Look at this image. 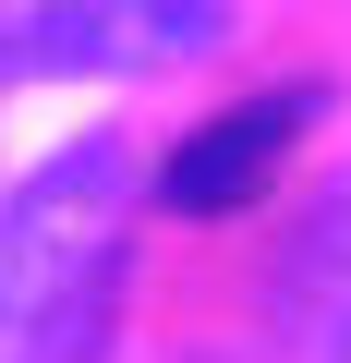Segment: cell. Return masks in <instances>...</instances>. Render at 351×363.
I'll return each instance as SVG.
<instances>
[{
    "instance_id": "3957f363",
    "label": "cell",
    "mask_w": 351,
    "mask_h": 363,
    "mask_svg": "<svg viewBox=\"0 0 351 363\" xmlns=\"http://www.w3.org/2000/svg\"><path fill=\"white\" fill-rule=\"evenodd\" d=\"M303 121H315V85H279V97H243V109L194 121L182 145H169V169H157V206H182V218H243L267 182H279V157L303 145Z\"/></svg>"
},
{
    "instance_id": "7a4b0ae2",
    "label": "cell",
    "mask_w": 351,
    "mask_h": 363,
    "mask_svg": "<svg viewBox=\"0 0 351 363\" xmlns=\"http://www.w3.org/2000/svg\"><path fill=\"white\" fill-rule=\"evenodd\" d=\"M230 37V0H13L0 13V73L61 85V73H182Z\"/></svg>"
},
{
    "instance_id": "6da1fadb",
    "label": "cell",
    "mask_w": 351,
    "mask_h": 363,
    "mask_svg": "<svg viewBox=\"0 0 351 363\" xmlns=\"http://www.w3.org/2000/svg\"><path fill=\"white\" fill-rule=\"evenodd\" d=\"M133 255V157L85 133L0 194V363H97Z\"/></svg>"
}]
</instances>
